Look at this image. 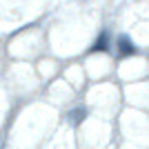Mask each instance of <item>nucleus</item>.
I'll use <instances>...</instances> for the list:
<instances>
[{"label":"nucleus","instance_id":"obj_1","mask_svg":"<svg viewBox=\"0 0 149 149\" xmlns=\"http://www.w3.org/2000/svg\"><path fill=\"white\" fill-rule=\"evenodd\" d=\"M120 51L123 54H134V45H131V40L129 38H120Z\"/></svg>","mask_w":149,"mask_h":149},{"label":"nucleus","instance_id":"obj_2","mask_svg":"<svg viewBox=\"0 0 149 149\" xmlns=\"http://www.w3.org/2000/svg\"><path fill=\"white\" fill-rule=\"evenodd\" d=\"M82 116H85V111H82V109H78V111H71V113H69V120H71L74 125H78V123L82 120Z\"/></svg>","mask_w":149,"mask_h":149}]
</instances>
